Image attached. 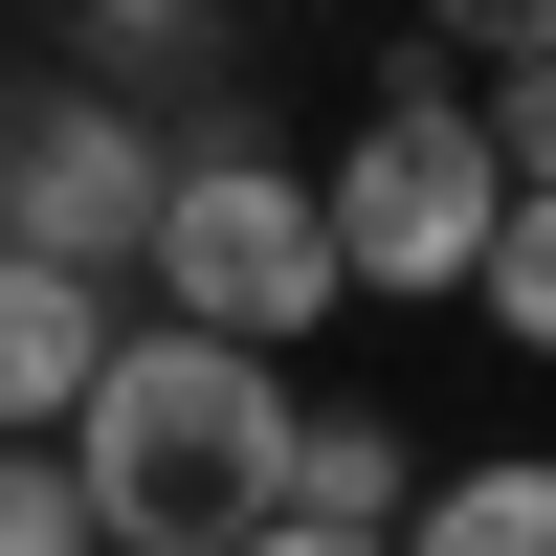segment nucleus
<instances>
[{
	"mask_svg": "<svg viewBox=\"0 0 556 556\" xmlns=\"http://www.w3.org/2000/svg\"><path fill=\"white\" fill-rule=\"evenodd\" d=\"M290 534H424V468H401V424H356V401H312V468H290Z\"/></svg>",
	"mask_w": 556,
	"mask_h": 556,
	"instance_id": "423d86ee",
	"label": "nucleus"
},
{
	"mask_svg": "<svg viewBox=\"0 0 556 556\" xmlns=\"http://www.w3.org/2000/svg\"><path fill=\"white\" fill-rule=\"evenodd\" d=\"M67 468H89V513H112V556H267L290 534V468H312V401L267 379V356H223V334L156 312Z\"/></svg>",
	"mask_w": 556,
	"mask_h": 556,
	"instance_id": "f257e3e1",
	"label": "nucleus"
},
{
	"mask_svg": "<svg viewBox=\"0 0 556 556\" xmlns=\"http://www.w3.org/2000/svg\"><path fill=\"white\" fill-rule=\"evenodd\" d=\"M267 556H401V534H267Z\"/></svg>",
	"mask_w": 556,
	"mask_h": 556,
	"instance_id": "9b49d317",
	"label": "nucleus"
},
{
	"mask_svg": "<svg viewBox=\"0 0 556 556\" xmlns=\"http://www.w3.org/2000/svg\"><path fill=\"white\" fill-rule=\"evenodd\" d=\"M112 379H134V290H89V267H0V424H23V445H89Z\"/></svg>",
	"mask_w": 556,
	"mask_h": 556,
	"instance_id": "39448f33",
	"label": "nucleus"
},
{
	"mask_svg": "<svg viewBox=\"0 0 556 556\" xmlns=\"http://www.w3.org/2000/svg\"><path fill=\"white\" fill-rule=\"evenodd\" d=\"M490 156H513V201H556V67H490Z\"/></svg>",
	"mask_w": 556,
	"mask_h": 556,
	"instance_id": "9d476101",
	"label": "nucleus"
},
{
	"mask_svg": "<svg viewBox=\"0 0 556 556\" xmlns=\"http://www.w3.org/2000/svg\"><path fill=\"white\" fill-rule=\"evenodd\" d=\"M401 556H556V468H445Z\"/></svg>",
	"mask_w": 556,
	"mask_h": 556,
	"instance_id": "0eeeda50",
	"label": "nucleus"
},
{
	"mask_svg": "<svg viewBox=\"0 0 556 556\" xmlns=\"http://www.w3.org/2000/svg\"><path fill=\"white\" fill-rule=\"evenodd\" d=\"M490 334L556 356V201H513V245H490Z\"/></svg>",
	"mask_w": 556,
	"mask_h": 556,
	"instance_id": "1a4fd4ad",
	"label": "nucleus"
},
{
	"mask_svg": "<svg viewBox=\"0 0 556 556\" xmlns=\"http://www.w3.org/2000/svg\"><path fill=\"white\" fill-rule=\"evenodd\" d=\"M0 556H112V513H89L67 445H23V468H0Z\"/></svg>",
	"mask_w": 556,
	"mask_h": 556,
	"instance_id": "6e6552de",
	"label": "nucleus"
},
{
	"mask_svg": "<svg viewBox=\"0 0 556 556\" xmlns=\"http://www.w3.org/2000/svg\"><path fill=\"white\" fill-rule=\"evenodd\" d=\"M490 245H513V156H490V112H468V89H379L356 156H334V267L424 312V290H490Z\"/></svg>",
	"mask_w": 556,
	"mask_h": 556,
	"instance_id": "7ed1b4c3",
	"label": "nucleus"
},
{
	"mask_svg": "<svg viewBox=\"0 0 556 556\" xmlns=\"http://www.w3.org/2000/svg\"><path fill=\"white\" fill-rule=\"evenodd\" d=\"M0 223H23V267H156V223H178V156L112 112V89H23V134H0Z\"/></svg>",
	"mask_w": 556,
	"mask_h": 556,
	"instance_id": "20e7f679",
	"label": "nucleus"
},
{
	"mask_svg": "<svg viewBox=\"0 0 556 556\" xmlns=\"http://www.w3.org/2000/svg\"><path fill=\"white\" fill-rule=\"evenodd\" d=\"M334 290H356V267H334V178L201 134V156H178V223H156V312H178V334H223V356H290Z\"/></svg>",
	"mask_w": 556,
	"mask_h": 556,
	"instance_id": "f03ea898",
	"label": "nucleus"
}]
</instances>
